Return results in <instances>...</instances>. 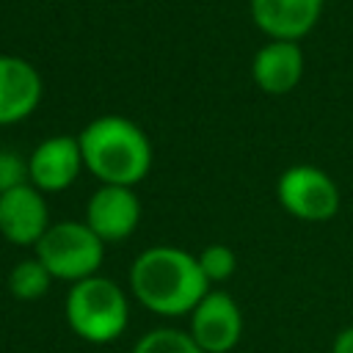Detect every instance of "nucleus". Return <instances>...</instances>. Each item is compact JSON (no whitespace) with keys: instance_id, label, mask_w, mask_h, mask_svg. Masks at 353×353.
<instances>
[{"instance_id":"6e6552de","label":"nucleus","mask_w":353,"mask_h":353,"mask_svg":"<svg viewBox=\"0 0 353 353\" xmlns=\"http://www.w3.org/2000/svg\"><path fill=\"white\" fill-rule=\"evenodd\" d=\"M50 229L47 204L33 185H17L0 196V234L14 245H33Z\"/></svg>"},{"instance_id":"7ed1b4c3","label":"nucleus","mask_w":353,"mask_h":353,"mask_svg":"<svg viewBox=\"0 0 353 353\" xmlns=\"http://www.w3.org/2000/svg\"><path fill=\"white\" fill-rule=\"evenodd\" d=\"M63 317L74 336L91 345L116 342L130 323L127 292L108 276H91L69 287L63 301Z\"/></svg>"},{"instance_id":"0eeeda50","label":"nucleus","mask_w":353,"mask_h":353,"mask_svg":"<svg viewBox=\"0 0 353 353\" xmlns=\"http://www.w3.org/2000/svg\"><path fill=\"white\" fill-rule=\"evenodd\" d=\"M141 221V201L130 188L102 185L85 207V226L102 243L127 240Z\"/></svg>"},{"instance_id":"20e7f679","label":"nucleus","mask_w":353,"mask_h":353,"mask_svg":"<svg viewBox=\"0 0 353 353\" xmlns=\"http://www.w3.org/2000/svg\"><path fill=\"white\" fill-rule=\"evenodd\" d=\"M105 256V243L77 221L50 223L44 237L36 243V259L50 270L52 279L77 284L97 276Z\"/></svg>"},{"instance_id":"9d476101","label":"nucleus","mask_w":353,"mask_h":353,"mask_svg":"<svg viewBox=\"0 0 353 353\" xmlns=\"http://www.w3.org/2000/svg\"><path fill=\"white\" fill-rule=\"evenodd\" d=\"M323 0H251L254 22L273 41H295L320 19Z\"/></svg>"},{"instance_id":"1a4fd4ad","label":"nucleus","mask_w":353,"mask_h":353,"mask_svg":"<svg viewBox=\"0 0 353 353\" xmlns=\"http://www.w3.org/2000/svg\"><path fill=\"white\" fill-rule=\"evenodd\" d=\"M41 99L39 72L17 55H0V124L22 121Z\"/></svg>"},{"instance_id":"4468645a","label":"nucleus","mask_w":353,"mask_h":353,"mask_svg":"<svg viewBox=\"0 0 353 353\" xmlns=\"http://www.w3.org/2000/svg\"><path fill=\"white\" fill-rule=\"evenodd\" d=\"M130 353H204V350L193 342V336L188 331L160 325V328H152L143 336H138Z\"/></svg>"},{"instance_id":"f3484780","label":"nucleus","mask_w":353,"mask_h":353,"mask_svg":"<svg viewBox=\"0 0 353 353\" xmlns=\"http://www.w3.org/2000/svg\"><path fill=\"white\" fill-rule=\"evenodd\" d=\"M331 353H353V325H345L342 331H336L331 342Z\"/></svg>"},{"instance_id":"39448f33","label":"nucleus","mask_w":353,"mask_h":353,"mask_svg":"<svg viewBox=\"0 0 353 353\" xmlns=\"http://www.w3.org/2000/svg\"><path fill=\"white\" fill-rule=\"evenodd\" d=\"M281 207L301 221H328L339 210V190L334 179L314 165H292L279 179Z\"/></svg>"},{"instance_id":"f257e3e1","label":"nucleus","mask_w":353,"mask_h":353,"mask_svg":"<svg viewBox=\"0 0 353 353\" xmlns=\"http://www.w3.org/2000/svg\"><path fill=\"white\" fill-rule=\"evenodd\" d=\"M132 298L160 317H185L210 292L199 259L174 245H152L130 268Z\"/></svg>"},{"instance_id":"423d86ee","label":"nucleus","mask_w":353,"mask_h":353,"mask_svg":"<svg viewBox=\"0 0 353 353\" xmlns=\"http://www.w3.org/2000/svg\"><path fill=\"white\" fill-rule=\"evenodd\" d=\"M188 317V334L204 353H229L243 336V312L223 290H210Z\"/></svg>"},{"instance_id":"9b49d317","label":"nucleus","mask_w":353,"mask_h":353,"mask_svg":"<svg viewBox=\"0 0 353 353\" xmlns=\"http://www.w3.org/2000/svg\"><path fill=\"white\" fill-rule=\"evenodd\" d=\"M80 163H83V154H80L77 138L55 135L36 146V152L30 154L28 171L39 190H63L74 182Z\"/></svg>"},{"instance_id":"f03ea898","label":"nucleus","mask_w":353,"mask_h":353,"mask_svg":"<svg viewBox=\"0 0 353 353\" xmlns=\"http://www.w3.org/2000/svg\"><path fill=\"white\" fill-rule=\"evenodd\" d=\"M83 163L105 185L132 188L149 174L152 146L138 124L121 116L94 119L77 138Z\"/></svg>"},{"instance_id":"f8f14e48","label":"nucleus","mask_w":353,"mask_h":353,"mask_svg":"<svg viewBox=\"0 0 353 353\" xmlns=\"http://www.w3.org/2000/svg\"><path fill=\"white\" fill-rule=\"evenodd\" d=\"M254 80L268 94H287L303 72V52L295 41H270L254 55Z\"/></svg>"},{"instance_id":"2eb2a0df","label":"nucleus","mask_w":353,"mask_h":353,"mask_svg":"<svg viewBox=\"0 0 353 353\" xmlns=\"http://www.w3.org/2000/svg\"><path fill=\"white\" fill-rule=\"evenodd\" d=\"M199 268L204 273V279L210 284H218V281H226L232 279L234 268H237V259H234V251L223 243H215V245H207L199 256Z\"/></svg>"},{"instance_id":"dca6fc26","label":"nucleus","mask_w":353,"mask_h":353,"mask_svg":"<svg viewBox=\"0 0 353 353\" xmlns=\"http://www.w3.org/2000/svg\"><path fill=\"white\" fill-rule=\"evenodd\" d=\"M30 176L28 165L22 163L19 154L14 152H0V196L17 185H25V179Z\"/></svg>"},{"instance_id":"ddd939ff","label":"nucleus","mask_w":353,"mask_h":353,"mask_svg":"<svg viewBox=\"0 0 353 353\" xmlns=\"http://www.w3.org/2000/svg\"><path fill=\"white\" fill-rule=\"evenodd\" d=\"M50 284H52V276L36 256L17 262L8 273V290L17 301H39L41 295H47Z\"/></svg>"}]
</instances>
